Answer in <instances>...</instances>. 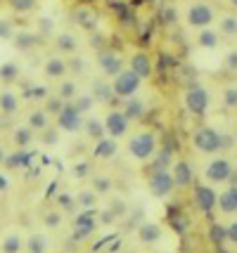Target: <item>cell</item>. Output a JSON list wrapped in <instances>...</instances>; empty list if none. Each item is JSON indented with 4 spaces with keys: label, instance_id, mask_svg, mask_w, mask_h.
Listing matches in <instances>:
<instances>
[{
    "label": "cell",
    "instance_id": "277c9868",
    "mask_svg": "<svg viewBox=\"0 0 237 253\" xmlns=\"http://www.w3.org/2000/svg\"><path fill=\"white\" fill-rule=\"evenodd\" d=\"M209 102H211V95L202 85H192L185 90V107L194 116H204V111L209 109Z\"/></svg>",
    "mask_w": 237,
    "mask_h": 253
},
{
    "label": "cell",
    "instance_id": "ac0fdd59",
    "mask_svg": "<svg viewBox=\"0 0 237 253\" xmlns=\"http://www.w3.org/2000/svg\"><path fill=\"white\" fill-rule=\"evenodd\" d=\"M216 206L223 213H237V185H230L223 194H218V204Z\"/></svg>",
    "mask_w": 237,
    "mask_h": 253
},
{
    "label": "cell",
    "instance_id": "7a4b0ae2",
    "mask_svg": "<svg viewBox=\"0 0 237 253\" xmlns=\"http://www.w3.org/2000/svg\"><path fill=\"white\" fill-rule=\"evenodd\" d=\"M140 83H142V78L136 76L131 69H124L121 74H116V76H114L112 90H114V95H116V97L128 99V97H133L138 90H140Z\"/></svg>",
    "mask_w": 237,
    "mask_h": 253
},
{
    "label": "cell",
    "instance_id": "f546056e",
    "mask_svg": "<svg viewBox=\"0 0 237 253\" xmlns=\"http://www.w3.org/2000/svg\"><path fill=\"white\" fill-rule=\"evenodd\" d=\"M197 45H199V47H209V50H211V47H216V45H218V33L211 31L209 26H206V29H202V33L197 36Z\"/></svg>",
    "mask_w": 237,
    "mask_h": 253
},
{
    "label": "cell",
    "instance_id": "30bf717a",
    "mask_svg": "<svg viewBox=\"0 0 237 253\" xmlns=\"http://www.w3.org/2000/svg\"><path fill=\"white\" fill-rule=\"evenodd\" d=\"M204 177L209 182H226L233 177V164L228 159H214L204 168Z\"/></svg>",
    "mask_w": 237,
    "mask_h": 253
},
{
    "label": "cell",
    "instance_id": "7402d4cb",
    "mask_svg": "<svg viewBox=\"0 0 237 253\" xmlns=\"http://www.w3.org/2000/svg\"><path fill=\"white\" fill-rule=\"evenodd\" d=\"M74 19H76V24L83 26L86 31H93V29L97 26V14L93 10H88V7H81V10L74 12Z\"/></svg>",
    "mask_w": 237,
    "mask_h": 253
},
{
    "label": "cell",
    "instance_id": "d6a6232c",
    "mask_svg": "<svg viewBox=\"0 0 237 253\" xmlns=\"http://www.w3.org/2000/svg\"><path fill=\"white\" fill-rule=\"evenodd\" d=\"M76 38L71 36V33H62V36H57V50L59 52H74L76 50Z\"/></svg>",
    "mask_w": 237,
    "mask_h": 253
},
{
    "label": "cell",
    "instance_id": "f35d334b",
    "mask_svg": "<svg viewBox=\"0 0 237 253\" xmlns=\"http://www.w3.org/2000/svg\"><path fill=\"white\" fill-rule=\"evenodd\" d=\"M26 99H47V88L46 85H36V88H29L24 92Z\"/></svg>",
    "mask_w": 237,
    "mask_h": 253
},
{
    "label": "cell",
    "instance_id": "d590c367",
    "mask_svg": "<svg viewBox=\"0 0 237 253\" xmlns=\"http://www.w3.org/2000/svg\"><path fill=\"white\" fill-rule=\"evenodd\" d=\"M93 189H95V194H107V192L112 189V180H109V177H102V175H95L93 177Z\"/></svg>",
    "mask_w": 237,
    "mask_h": 253
},
{
    "label": "cell",
    "instance_id": "836d02e7",
    "mask_svg": "<svg viewBox=\"0 0 237 253\" xmlns=\"http://www.w3.org/2000/svg\"><path fill=\"white\" fill-rule=\"evenodd\" d=\"M71 104L81 111V114H88L93 109V104H95V97L93 95H76V97L71 99Z\"/></svg>",
    "mask_w": 237,
    "mask_h": 253
},
{
    "label": "cell",
    "instance_id": "7c38bea8",
    "mask_svg": "<svg viewBox=\"0 0 237 253\" xmlns=\"http://www.w3.org/2000/svg\"><path fill=\"white\" fill-rule=\"evenodd\" d=\"M194 204H197V209L202 211V213H211L216 209V204H218V194H216V189L211 185H199V187H194Z\"/></svg>",
    "mask_w": 237,
    "mask_h": 253
},
{
    "label": "cell",
    "instance_id": "ee69618b",
    "mask_svg": "<svg viewBox=\"0 0 237 253\" xmlns=\"http://www.w3.org/2000/svg\"><path fill=\"white\" fill-rule=\"evenodd\" d=\"M59 222H62V215L57 211H50L46 215V227H59Z\"/></svg>",
    "mask_w": 237,
    "mask_h": 253
},
{
    "label": "cell",
    "instance_id": "484cf974",
    "mask_svg": "<svg viewBox=\"0 0 237 253\" xmlns=\"http://www.w3.org/2000/svg\"><path fill=\"white\" fill-rule=\"evenodd\" d=\"M24 246H26V242H24L19 234H10V237H5V242H2V246H0V251L2 253H22Z\"/></svg>",
    "mask_w": 237,
    "mask_h": 253
},
{
    "label": "cell",
    "instance_id": "9f6ffc18",
    "mask_svg": "<svg viewBox=\"0 0 237 253\" xmlns=\"http://www.w3.org/2000/svg\"><path fill=\"white\" fill-rule=\"evenodd\" d=\"M235 142H237V130H235Z\"/></svg>",
    "mask_w": 237,
    "mask_h": 253
},
{
    "label": "cell",
    "instance_id": "d4e9b609",
    "mask_svg": "<svg viewBox=\"0 0 237 253\" xmlns=\"http://www.w3.org/2000/svg\"><path fill=\"white\" fill-rule=\"evenodd\" d=\"M47 116H50V114H47L46 109H36V111H31V114H29V128H31V130H46L47 128Z\"/></svg>",
    "mask_w": 237,
    "mask_h": 253
},
{
    "label": "cell",
    "instance_id": "8fae6325",
    "mask_svg": "<svg viewBox=\"0 0 237 253\" xmlns=\"http://www.w3.org/2000/svg\"><path fill=\"white\" fill-rule=\"evenodd\" d=\"M97 64H100V69L107 76H116V74L124 71V59L114 50H100L97 52Z\"/></svg>",
    "mask_w": 237,
    "mask_h": 253
},
{
    "label": "cell",
    "instance_id": "74e56055",
    "mask_svg": "<svg viewBox=\"0 0 237 253\" xmlns=\"http://www.w3.org/2000/svg\"><path fill=\"white\" fill-rule=\"evenodd\" d=\"M64 104H67V102H64V99L62 97H47V102H46V111L47 114H59V111L64 109Z\"/></svg>",
    "mask_w": 237,
    "mask_h": 253
},
{
    "label": "cell",
    "instance_id": "e0dca14e",
    "mask_svg": "<svg viewBox=\"0 0 237 253\" xmlns=\"http://www.w3.org/2000/svg\"><path fill=\"white\" fill-rule=\"evenodd\" d=\"M138 239L142 244H157L159 239H161V227H159L157 222H140Z\"/></svg>",
    "mask_w": 237,
    "mask_h": 253
},
{
    "label": "cell",
    "instance_id": "9c48e42d",
    "mask_svg": "<svg viewBox=\"0 0 237 253\" xmlns=\"http://www.w3.org/2000/svg\"><path fill=\"white\" fill-rule=\"evenodd\" d=\"M185 22L190 26H197V29H206L209 24L214 22V10L204 2H197V5H190L188 7V14H185Z\"/></svg>",
    "mask_w": 237,
    "mask_h": 253
},
{
    "label": "cell",
    "instance_id": "8d00e7d4",
    "mask_svg": "<svg viewBox=\"0 0 237 253\" xmlns=\"http://www.w3.org/2000/svg\"><path fill=\"white\" fill-rule=\"evenodd\" d=\"M36 2H38V0H10V7L24 14V12H31V10H34Z\"/></svg>",
    "mask_w": 237,
    "mask_h": 253
},
{
    "label": "cell",
    "instance_id": "d6986e66",
    "mask_svg": "<svg viewBox=\"0 0 237 253\" xmlns=\"http://www.w3.org/2000/svg\"><path fill=\"white\" fill-rule=\"evenodd\" d=\"M121 111L126 114L128 121H138V119H142V114H145V102L133 95V97L126 99V104H124V109Z\"/></svg>",
    "mask_w": 237,
    "mask_h": 253
},
{
    "label": "cell",
    "instance_id": "52a82bcc",
    "mask_svg": "<svg viewBox=\"0 0 237 253\" xmlns=\"http://www.w3.org/2000/svg\"><path fill=\"white\" fill-rule=\"evenodd\" d=\"M95 230H97L95 211L93 209L81 211L79 215H76V220H74V239H76V242H83V239H88Z\"/></svg>",
    "mask_w": 237,
    "mask_h": 253
},
{
    "label": "cell",
    "instance_id": "44dd1931",
    "mask_svg": "<svg viewBox=\"0 0 237 253\" xmlns=\"http://www.w3.org/2000/svg\"><path fill=\"white\" fill-rule=\"evenodd\" d=\"M83 130H86V135L91 137V140H102V137H107V130H104V121H100V119H86L83 121Z\"/></svg>",
    "mask_w": 237,
    "mask_h": 253
},
{
    "label": "cell",
    "instance_id": "7bdbcfd3",
    "mask_svg": "<svg viewBox=\"0 0 237 253\" xmlns=\"http://www.w3.org/2000/svg\"><path fill=\"white\" fill-rule=\"evenodd\" d=\"M91 175V166L88 164H76L74 166V177H79V180H83V177Z\"/></svg>",
    "mask_w": 237,
    "mask_h": 253
},
{
    "label": "cell",
    "instance_id": "c3c4849f",
    "mask_svg": "<svg viewBox=\"0 0 237 253\" xmlns=\"http://www.w3.org/2000/svg\"><path fill=\"white\" fill-rule=\"evenodd\" d=\"M226 69L228 71H237V50L226 57Z\"/></svg>",
    "mask_w": 237,
    "mask_h": 253
},
{
    "label": "cell",
    "instance_id": "4fadbf2b",
    "mask_svg": "<svg viewBox=\"0 0 237 253\" xmlns=\"http://www.w3.org/2000/svg\"><path fill=\"white\" fill-rule=\"evenodd\" d=\"M128 69L145 81L152 74V57L147 55V52H136V55L131 57V62H128Z\"/></svg>",
    "mask_w": 237,
    "mask_h": 253
},
{
    "label": "cell",
    "instance_id": "f907efd6",
    "mask_svg": "<svg viewBox=\"0 0 237 253\" xmlns=\"http://www.w3.org/2000/svg\"><path fill=\"white\" fill-rule=\"evenodd\" d=\"M57 201H59V206H64V209H74V206H76V199L67 197V194H62Z\"/></svg>",
    "mask_w": 237,
    "mask_h": 253
},
{
    "label": "cell",
    "instance_id": "11a10c76",
    "mask_svg": "<svg viewBox=\"0 0 237 253\" xmlns=\"http://www.w3.org/2000/svg\"><path fill=\"white\" fill-rule=\"evenodd\" d=\"M228 2H230V5H233V7H237V0H228Z\"/></svg>",
    "mask_w": 237,
    "mask_h": 253
},
{
    "label": "cell",
    "instance_id": "8992f818",
    "mask_svg": "<svg viewBox=\"0 0 237 253\" xmlns=\"http://www.w3.org/2000/svg\"><path fill=\"white\" fill-rule=\"evenodd\" d=\"M57 126H59L62 130H67V132L83 130V114H81L71 102H67V104H64V109L57 114Z\"/></svg>",
    "mask_w": 237,
    "mask_h": 253
},
{
    "label": "cell",
    "instance_id": "4dcf8cb0",
    "mask_svg": "<svg viewBox=\"0 0 237 253\" xmlns=\"http://www.w3.org/2000/svg\"><path fill=\"white\" fill-rule=\"evenodd\" d=\"M76 95H79V88H76V83H74V81H62V83H59L57 97H62L64 102H71Z\"/></svg>",
    "mask_w": 237,
    "mask_h": 253
},
{
    "label": "cell",
    "instance_id": "f5cc1de1",
    "mask_svg": "<svg viewBox=\"0 0 237 253\" xmlns=\"http://www.w3.org/2000/svg\"><path fill=\"white\" fill-rule=\"evenodd\" d=\"M5 187H7V180H5V177L0 175V189H5Z\"/></svg>",
    "mask_w": 237,
    "mask_h": 253
},
{
    "label": "cell",
    "instance_id": "cb8c5ba5",
    "mask_svg": "<svg viewBox=\"0 0 237 253\" xmlns=\"http://www.w3.org/2000/svg\"><path fill=\"white\" fill-rule=\"evenodd\" d=\"M31 152L29 149H17L14 154H7V161H5V166L7 168H29V164H31Z\"/></svg>",
    "mask_w": 237,
    "mask_h": 253
},
{
    "label": "cell",
    "instance_id": "ab89813d",
    "mask_svg": "<svg viewBox=\"0 0 237 253\" xmlns=\"http://www.w3.org/2000/svg\"><path fill=\"white\" fill-rule=\"evenodd\" d=\"M223 104L228 109H237V88H228L223 92Z\"/></svg>",
    "mask_w": 237,
    "mask_h": 253
},
{
    "label": "cell",
    "instance_id": "60d3db41",
    "mask_svg": "<svg viewBox=\"0 0 237 253\" xmlns=\"http://www.w3.org/2000/svg\"><path fill=\"white\" fill-rule=\"evenodd\" d=\"M0 38H5V41L14 38V26L7 19H0Z\"/></svg>",
    "mask_w": 237,
    "mask_h": 253
},
{
    "label": "cell",
    "instance_id": "816d5d0a",
    "mask_svg": "<svg viewBox=\"0 0 237 253\" xmlns=\"http://www.w3.org/2000/svg\"><path fill=\"white\" fill-rule=\"evenodd\" d=\"M5 161H7V152L0 147V166H5Z\"/></svg>",
    "mask_w": 237,
    "mask_h": 253
},
{
    "label": "cell",
    "instance_id": "b9f144b4",
    "mask_svg": "<svg viewBox=\"0 0 237 253\" xmlns=\"http://www.w3.org/2000/svg\"><path fill=\"white\" fill-rule=\"evenodd\" d=\"M43 135H41V140L46 144H55L57 140H59V135H57V128H46V130H41Z\"/></svg>",
    "mask_w": 237,
    "mask_h": 253
},
{
    "label": "cell",
    "instance_id": "603a6c76",
    "mask_svg": "<svg viewBox=\"0 0 237 253\" xmlns=\"http://www.w3.org/2000/svg\"><path fill=\"white\" fill-rule=\"evenodd\" d=\"M41 41V36H36V33H29V31H22L14 36V47L17 50H22V52H29V50H34L36 45Z\"/></svg>",
    "mask_w": 237,
    "mask_h": 253
},
{
    "label": "cell",
    "instance_id": "bcb514c9",
    "mask_svg": "<svg viewBox=\"0 0 237 253\" xmlns=\"http://www.w3.org/2000/svg\"><path fill=\"white\" fill-rule=\"evenodd\" d=\"M29 249H31V253H43V239L41 237H31L29 239Z\"/></svg>",
    "mask_w": 237,
    "mask_h": 253
},
{
    "label": "cell",
    "instance_id": "ffe728a7",
    "mask_svg": "<svg viewBox=\"0 0 237 253\" xmlns=\"http://www.w3.org/2000/svg\"><path fill=\"white\" fill-rule=\"evenodd\" d=\"M19 109V99L14 92L10 90H5V92H0V114H5V116H14Z\"/></svg>",
    "mask_w": 237,
    "mask_h": 253
},
{
    "label": "cell",
    "instance_id": "f6af8a7d",
    "mask_svg": "<svg viewBox=\"0 0 237 253\" xmlns=\"http://www.w3.org/2000/svg\"><path fill=\"white\" fill-rule=\"evenodd\" d=\"M226 239L228 242H233V244H237V220L230 222V225L226 227Z\"/></svg>",
    "mask_w": 237,
    "mask_h": 253
},
{
    "label": "cell",
    "instance_id": "83f0119b",
    "mask_svg": "<svg viewBox=\"0 0 237 253\" xmlns=\"http://www.w3.org/2000/svg\"><path fill=\"white\" fill-rule=\"evenodd\" d=\"M12 140H14V144L19 147V149H26L29 144H31V140H34V130L26 126V128H17L14 130V135H12Z\"/></svg>",
    "mask_w": 237,
    "mask_h": 253
},
{
    "label": "cell",
    "instance_id": "e575fe53",
    "mask_svg": "<svg viewBox=\"0 0 237 253\" xmlns=\"http://www.w3.org/2000/svg\"><path fill=\"white\" fill-rule=\"evenodd\" d=\"M95 199H97L95 189H86V192H79V194H76V204H79L81 209H93V206H95Z\"/></svg>",
    "mask_w": 237,
    "mask_h": 253
},
{
    "label": "cell",
    "instance_id": "db71d44e",
    "mask_svg": "<svg viewBox=\"0 0 237 253\" xmlns=\"http://www.w3.org/2000/svg\"><path fill=\"white\" fill-rule=\"evenodd\" d=\"M214 253H228V251H226V249H216Z\"/></svg>",
    "mask_w": 237,
    "mask_h": 253
},
{
    "label": "cell",
    "instance_id": "f1b7e54d",
    "mask_svg": "<svg viewBox=\"0 0 237 253\" xmlns=\"http://www.w3.org/2000/svg\"><path fill=\"white\" fill-rule=\"evenodd\" d=\"M112 95H114L112 85H107V83H102V81H97V83L93 85V97H95V102H112Z\"/></svg>",
    "mask_w": 237,
    "mask_h": 253
},
{
    "label": "cell",
    "instance_id": "7dc6e473",
    "mask_svg": "<svg viewBox=\"0 0 237 253\" xmlns=\"http://www.w3.org/2000/svg\"><path fill=\"white\" fill-rule=\"evenodd\" d=\"M161 17H164V24H173L176 17H178V12L173 10V7H166V10L161 12Z\"/></svg>",
    "mask_w": 237,
    "mask_h": 253
},
{
    "label": "cell",
    "instance_id": "3957f363",
    "mask_svg": "<svg viewBox=\"0 0 237 253\" xmlns=\"http://www.w3.org/2000/svg\"><path fill=\"white\" fill-rule=\"evenodd\" d=\"M192 142H194V147H197L202 154H216V152L223 147V137H221V132L218 130L209 128V126H204V128H199V130L194 132Z\"/></svg>",
    "mask_w": 237,
    "mask_h": 253
},
{
    "label": "cell",
    "instance_id": "4316f807",
    "mask_svg": "<svg viewBox=\"0 0 237 253\" xmlns=\"http://www.w3.org/2000/svg\"><path fill=\"white\" fill-rule=\"evenodd\" d=\"M17 78H19V64H14V62L0 64V81L2 83H14Z\"/></svg>",
    "mask_w": 237,
    "mask_h": 253
},
{
    "label": "cell",
    "instance_id": "1f68e13d",
    "mask_svg": "<svg viewBox=\"0 0 237 253\" xmlns=\"http://www.w3.org/2000/svg\"><path fill=\"white\" fill-rule=\"evenodd\" d=\"M221 33L228 36V38L237 36V14H226V17L221 19Z\"/></svg>",
    "mask_w": 237,
    "mask_h": 253
},
{
    "label": "cell",
    "instance_id": "2e32d148",
    "mask_svg": "<svg viewBox=\"0 0 237 253\" xmlns=\"http://www.w3.org/2000/svg\"><path fill=\"white\" fill-rule=\"evenodd\" d=\"M171 175H173V182L176 187H188L192 182V168L188 161H178V164L171 168Z\"/></svg>",
    "mask_w": 237,
    "mask_h": 253
},
{
    "label": "cell",
    "instance_id": "ba28073f",
    "mask_svg": "<svg viewBox=\"0 0 237 253\" xmlns=\"http://www.w3.org/2000/svg\"><path fill=\"white\" fill-rule=\"evenodd\" d=\"M128 119H126L124 111L119 109H112L107 116H104V130H107V135L109 137H114V140H119V137H124L126 132H128Z\"/></svg>",
    "mask_w": 237,
    "mask_h": 253
},
{
    "label": "cell",
    "instance_id": "6f0895ef",
    "mask_svg": "<svg viewBox=\"0 0 237 253\" xmlns=\"http://www.w3.org/2000/svg\"><path fill=\"white\" fill-rule=\"evenodd\" d=\"M0 130H2V123H0Z\"/></svg>",
    "mask_w": 237,
    "mask_h": 253
},
{
    "label": "cell",
    "instance_id": "5b68a950",
    "mask_svg": "<svg viewBox=\"0 0 237 253\" xmlns=\"http://www.w3.org/2000/svg\"><path fill=\"white\" fill-rule=\"evenodd\" d=\"M147 185H149V192H152V197H169L173 187H176V182H173V175H171V170H154L149 180H147Z\"/></svg>",
    "mask_w": 237,
    "mask_h": 253
},
{
    "label": "cell",
    "instance_id": "6da1fadb",
    "mask_svg": "<svg viewBox=\"0 0 237 253\" xmlns=\"http://www.w3.org/2000/svg\"><path fill=\"white\" fill-rule=\"evenodd\" d=\"M128 154L138 161H149L157 154V135L152 130H142L128 140Z\"/></svg>",
    "mask_w": 237,
    "mask_h": 253
},
{
    "label": "cell",
    "instance_id": "5bb4252c",
    "mask_svg": "<svg viewBox=\"0 0 237 253\" xmlns=\"http://www.w3.org/2000/svg\"><path fill=\"white\" fill-rule=\"evenodd\" d=\"M116 152H119V144H116V140L109 137V135L97 140L95 147H93V156H95V159H112Z\"/></svg>",
    "mask_w": 237,
    "mask_h": 253
},
{
    "label": "cell",
    "instance_id": "9a60e30c",
    "mask_svg": "<svg viewBox=\"0 0 237 253\" xmlns=\"http://www.w3.org/2000/svg\"><path fill=\"white\" fill-rule=\"evenodd\" d=\"M67 71H69V64L62 57H50L46 62V76L50 81H62V78L67 76Z\"/></svg>",
    "mask_w": 237,
    "mask_h": 253
},
{
    "label": "cell",
    "instance_id": "681fc988",
    "mask_svg": "<svg viewBox=\"0 0 237 253\" xmlns=\"http://www.w3.org/2000/svg\"><path fill=\"white\" fill-rule=\"evenodd\" d=\"M109 213H112L114 218H119V215H124V213H126V209H124V201H114V204H112V211H109Z\"/></svg>",
    "mask_w": 237,
    "mask_h": 253
}]
</instances>
